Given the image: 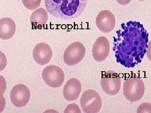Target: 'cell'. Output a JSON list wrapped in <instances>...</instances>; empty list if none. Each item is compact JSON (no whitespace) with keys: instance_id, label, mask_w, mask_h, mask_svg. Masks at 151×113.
<instances>
[{"instance_id":"cell-1","label":"cell","mask_w":151,"mask_h":113,"mask_svg":"<svg viewBox=\"0 0 151 113\" xmlns=\"http://www.w3.org/2000/svg\"><path fill=\"white\" fill-rule=\"evenodd\" d=\"M149 34L139 22L121 25L113 37V51L117 62L127 68L142 62L148 48Z\"/></svg>"},{"instance_id":"cell-2","label":"cell","mask_w":151,"mask_h":113,"mask_svg":"<svg viewBox=\"0 0 151 113\" xmlns=\"http://www.w3.org/2000/svg\"><path fill=\"white\" fill-rule=\"evenodd\" d=\"M87 0H45L47 10L52 16L63 20L80 16L86 8Z\"/></svg>"},{"instance_id":"cell-3","label":"cell","mask_w":151,"mask_h":113,"mask_svg":"<svg viewBox=\"0 0 151 113\" xmlns=\"http://www.w3.org/2000/svg\"><path fill=\"white\" fill-rule=\"evenodd\" d=\"M145 83L140 77L132 76L124 82L123 94L128 101L136 102L139 101L145 94Z\"/></svg>"},{"instance_id":"cell-4","label":"cell","mask_w":151,"mask_h":113,"mask_svg":"<svg viewBox=\"0 0 151 113\" xmlns=\"http://www.w3.org/2000/svg\"><path fill=\"white\" fill-rule=\"evenodd\" d=\"M80 104L84 113H97L102 107V99L96 91L89 89L82 94Z\"/></svg>"},{"instance_id":"cell-5","label":"cell","mask_w":151,"mask_h":113,"mask_svg":"<svg viewBox=\"0 0 151 113\" xmlns=\"http://www.w3.org/2000/svg\"><path fill=\"white\" fill-rule=\"evenodd\" d=\"M86 48L83 44L75 41L71 44L65 49L63 54V61L68 66L78 64L86 54Z\"/></svg>"},{"instance_id":"cell-6","label":"cell","mask_w":151,"mask_h":113,"mask_svg":"<svg viewBox=\"0 0 151 113\" xmlns=\"http://www.w3.org/2000/svg\"><path fill=\"white\" fill-rule=\"evenodd\" d=\"M42 76L45 83L52 88H59L63 84L65 79V75L62 69L53 65L45 68Z\"/></svg>"},{"instance_id":"cell-7","label":"cell","mask_w":151,"mask_h":113,"mask_svg":"<svg viewBox=\"0 0 151 113\" xmlns=\"http://www.w3.org/2000/svg\"><path fill=\"white\" fill-rule=\"evenodd\" d=\"M101 86L103 92L106 94L111 96L116 95L121 89V78L118 73L114 71H106L102 74Z\"/></svg>"},{"instance_id":"cell-8","label":"cell","mask_w":151,"mask_h":113,"mask_svg":"<svg viewBox=\"0 0 151 113\" xmlns=\"http://www.w3.org/2000/svg\"><path fill=\"white\" fill-rule=\"evenodd\" d=\"M30 98V92L29 89L24 84H18L11 91V102L17 107H23L26 106L29 102Z\"/></svg>"},{"instance_id":"cell-9","label":"cell","mask_w":151,"mask_h":113,"mask_svg":"<svg viewBox=\"0 0 151 113\" xmlns=\"http://www.w3.org/2000/svg\"><path fill=\"white\" fill-rule=\"evenodd\" d=\"M96 24L98 29L103 33L113 30L116 26V18L113 14L107 10L101 11L97 15Z\"/></svg>"},{"instance_id":"cell-10","label":"cell","mask_w":151,"mask_h":113,"mask_svg":"<svg viewBox=\"0 0 151 113\" xmlns=\"http://www.w3.org/2000/svg\"><path fill=\"white\" fill-rule=\"evenodd\" d=\"M110 51V43L108 39L101 36L97 39L93 44L92 56L97 62H102L108 57Z\"/></svg>"},{"instance_id":"cell-11","label":"cell","mask_w":151,"mask_h":113,"mask_svg":"<svg viewBox=\"0 0 151 113\" xmlns=\"http://www.w3.org/2000/svg\"><path fill=\"white\" fill-rule=\"evenodd\" d=\"M33 59L40 65H46L50 62L52 56V51L47 44L40 43L37 44L33 50Z\"/></svg>"},{"instance_id":"cell-12","label":"cell","mask_w":151,"mask_h":113,"mask_svg":"<svg viewBox=\"0 0 151 113\" xmlns=\"http://www.w3.org/2000/svg\"><path fill=\"white\" fill-rule=\"evenodd\" d=\"M81 90L80 81L76 78H71L66 82L63 88V97L68 101H75L78 99Z\"/></svg>"},{"instance_id":"cell-13","label":"cell","mask_w":151,"mask_h":113,"mask_svg":"<svg viewBox=\"0 0 151 113\" xmlns=\"http://www.w3.org/2000/svg\"><path fill=\"white\" fill-rule=\"evenodd\" d=\"M16 30V26L13 20L9 18L0 19V39L7 40L13 37Z\"/></svg>"},{"instance_id":"cell-14","label":"cell","mask_w":151,"mask_h":113,"mask_svg":"<svg viewBox=\"0 0 151 113\" xmlns=\"http://www.w3.org/2000/svg\"><path fill=\"white\" fill-rule=\"evenodd\" d=\"M30 20L33 29H40L47 23L48 14L45 9H38L33 12Z\"/></svg>"},{"instance_id":"cell-15","label":"cell","mask_w":151,"mask_h":113,"mask_svg":"<svg viewBox=\"0 0 151 113\" xmlns=\"http://www.w3.org/2000/svg\"><path fill=\"white\" fill-rule=\"evenodd\" d=\"M23 4L28 9H35L40 5L41 0H22Z\"/></svg>"},{"instance_id":"cell-16","label":"cell","mask_w":151,"mask_h":113,"mask_svg":"<svg viewBox=\"0 0 151 113\" xmlns=\"http://www.w3.org/2000/svg\"><path fill=\"white\" fill-rule=\"evenodd\" d=\"M78 105L75 104L68 105L65 108L64 113H81Z\"/></svg>"},{"instance_id":"cell-17","label":"cell","mask_w":151,"mask_h":113,"mask_svg":"<svg viewBox=\"0 0 151 113\" xmlns=\"http://www.w3.org/2000/svg\"><path fill=\"white\" fill-rule=\"evenodd\" d=\"M7 64V59L5 54L0 51V71H3Z\"/></svg>"},{"instance_id":"cell-18","label":"cell","mask_w":151,"mask_h":113,"mask_svg":"<svg viewBox=\"0 0 151 113\" xmlns=\"http://www.w3.org/2000/svg\"><path fill=\"white\" fill-rule=\"evenodd\" d=\"M6 89V82L5 78L0 75V97L4 96Z\"/></svg>"},{"instance_id":"cell-19","label":"cell","mask_w":151,"mask_h":113,"mask_svg":"<svg viewBox=\"0 0 151 113\" xmlns=\"http://www.w3.org/2000/svg\"><path fill=\"white\" fill-rule=\"evenodd\" d=\"M6 104V99L4 96L0 97V113L2 112L4 110Z\"/></svg>"},{"instance_id":"cell-20","label":"cell","mask_w":151,"mask_h":113,"mask_svg":"<svg viewBox=\"0 0 151 113\" xmlns=\"http://www.w3.org/2000/svg\"><path fill=\"white\" fill-rule=\"evenodd\" d=\"M132 0H116V2L122 5H127L129 4Z\"/></svg>"},{"instance_id":"cell-21","label":"cell","mask_w":151,"mask_h":113,"mask_svg":"<svg viewBox=\"0 0 151 113\" xmlns=\"http://www.w3.org/2000/svg\"><path fill=\"white\" fill-rule=\"evenodd\" d=\"M138 1H146V0H138Z\"/></svg>"}]
</instances>
